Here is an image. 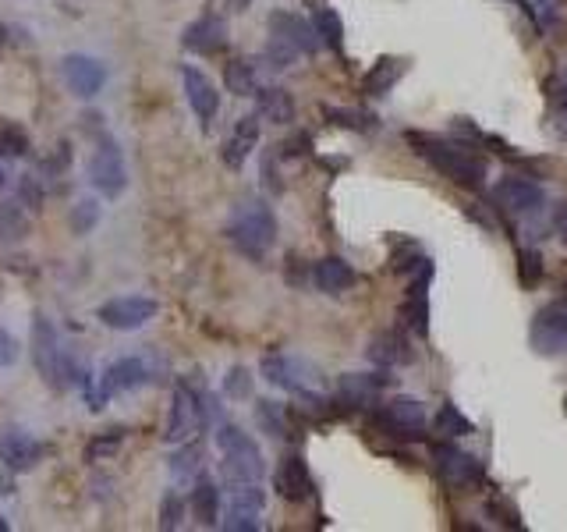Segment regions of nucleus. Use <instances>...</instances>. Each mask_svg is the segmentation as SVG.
<instances>
[{
  "label": "nucleus",
  "mask_w": 567,
  "mask_h": 532,
  "mask_svg": "<svg viewBox=\"0 0 567 532\" xmlns=\"http://www.w3.org/2000/svg\"><path fill=\"white\" fill-rule=\"evenodd\" d=\"M408 142L415 146L422 160H426L433 171H440L443 178H451L461 188H482L486 181V160L475 153L465 142L451 139H436V135H408Z\"/></svg>",
  "instance_id": "nucleus-1"
},
{
  "label": "nucleus",
  "mask_w": 567,
  "mask_h": 532,
  "mask_svg": "<svg viewBox=\"0 0 567 532\" xmlns=\"http://www.w3.org/2000/svg\"><path fill=\"white\" fill-rule=\"evenodd\" d=\"M227 238H231L241 256L263 259L273 249V242H277V217H273V210L263 199H241L231 210V220H227Z\"/></svg>",
  "instance_id": "nucleus-2"
},
{
  "label": "nucleus",
  "mask_w": 567,
  "mask_h": 532,
  "mask_svg": "<svg viewBox=\"0 0 567 532\" xmlns=\"http://www.w3.org/2000/svg\"><path fill=\"white\" fill-rule=\"evenodd\" d=\"M217 444L224 451V462H220V472H224L227 483H259L263 479V451L259 444L238 426H220L217 430Z\"/></svg>",
  "instance_id": "nucleus-3"
},
{
  "label": "nucleus",
  "mask_w": 567,
  "mask_h": 532,
  "mask_svg": "<svg viewBox=\"0 0 567 532\" xmlns=\"http://www.w3.org/2000/svg\"><path fill=\"white\" fill-rule=\"evenodd\" d=\"M426 405L419 398H390L376 412V426L394 440H422L426 437Z\"/></svg>",
  "instance_id": "nucleus-4"
},
{
  "label": "nucleus",
  "mask_w": 567,
  "mask_h": 532,
  "mask_svg": "<svg viewBox=\"0 0 567 532\" xmlns=\"http://www.w3.org/2000/svg\"><path fill=\"white\" fill-rule=\"evenodd\" d=\"M89 181L100 196L117 199L125 192L128 178H125V157H121V146H117L110 135H100L93 157H89Z\"/></svg>",
  "instance_id": "nucleus-5"
},
{
  "label": "nucleus",
  "mask_w": 567,
  "mask_h": 532,
  "mask_svg": "<svg viewBox=\"0 0 567 532\" xmlns=\"http://www.w3.org/2000/svg\"><path fill=\"white\" fill-rule=\"evenodd\" d=\"M263 376L270 380L273 387H280V391H291V394H302V391H319V384H323V376H319V369L312 366V362L298 359V355H266L263 359Z\"/></svg>",
  "instance_id": "nucleus-6"
},
{
  "label": "nucleus",
  "mask_w": 567,
  "mask_h": 532,
  "mask_svg": "<svg viewBox=\"0 0 567 532\" xmlns=\"http://www.w3.org/2000/svg\"><path fill=\"white\" fill-rule=\"evenodd\" d=\"M529 341L539 355H560L567 352V298L546 302L536 316H532Z\"/></svg>",
  "instance_id": "nucleus-7"
},
{
  "label": "nucleus",
  "mask_w": 567,
  "mask_h": 532,
  "mask_svg": "<svg viewBox=\"0 0 567 532\" xmlns=\"http://www.w3.org/2000/svg\"><path fill=\"white\" fill-rule=\"evenodd\" d=\"M202 401H199V387H192V380H181L174 387V401H171V415H167V433L164 437L171 444H185L192 433L202 430Z\"/></svg>",
  "instance_id": "nucleus-8"
},
{
  "label": "nucleus",
  "mask_w": 567,
  "mask_h": 532,
  "mask_svg": "<svg viewBox=\"0 0 567 532\" xmlns=\"http://www.w3.org/2000/svg\"><path fill=\"white\" fill-rule=\"evenodd\" d=\"M160 313L156 306V298L146 295H121V298H110L100 306V320L107 323L110 330H139L142 323H149L153 316Z\"/></svg>",
  "instance_id": "nucleus-9"
},
{
  "label": "nucleus",
  "mask_w": 567,
  "mask_h": 532,
  "mask_svg": "<svg viewBox=\"0 0 567 532\" xmlns=\"http://www.w3.org/2000/svg\"><path fill=\"white\" fill-rule=\"evenodd\" d=\"M493 199H497V203L504 206V213H511V217H536L546 206L543 185L529 178H504L493 188Z\"/></svg>",
  "instance_id": "nucleus-10"
},
{
  "label": "nucleus",
  "mask_w": 567,
  "mask_h": 532,
  "mask_svg": "<svg viewBox=\"0 0 567 532\" xmlns=\"http://www.w3.org/2000/svg\"><path fill=\"white\" fill-rule=\"evenodd\" d=\"M32 362H36L39 376L47 380L50 387H61V345H57V330L54 323L47 320V316H36V323H32Z\"/></svg>",
  "instance_id": "nucleus-11"
},
{
  "label": "nucleus",
  "mask_w": 567,
  "mask_h": 532,
  "mask_svg": "<svg viewBox=\"0 0 567 532\" xmlns=\"http://www.w3.org/2000/svg\"><path fill=\"white\" fill-rule=\"evenodd\" d=\"M61 75L68 82V89L78 96V100H93L103 86H107V68H103L96 57L86 54H68L61 61Z\"/></svg>",
  "instance_id": "nucleus-12"
},
{
  "label": "nucleus",
  "mask_w": 567,
  "mask_h": 532,
  "mask_svg": "<svg viewBox=\"0 0 567 532\" xmlns=\"http://www.w3.org/2000/svg\"><path fill=\"white\" fill-rule=\"evenodd\" d=\"M43 444H39L32 433L18 430V426H4L0 430V462L8 465L11 472H29L43 462Z\"/></svg>",
  "instance_id": "nucleus-13"
},
{
  "label": "nucleus",
  "mask_w": 567,
  "mask_h": 532,
  "mask_svg": "<svg viewBox=\"0 0 567 532\" xmlns=\"http://www.w3.org/2000/svg\"><path fill=\"white\" fill-rule=\"evenodd\" d=\"M433 458H436V469H440L443 483L458 486V490L482 483V465H479V458H472V454L461 451V447H454V444H436V447H433Z\"/></svg>",
  "instance_id": "nucleus-14"
},
{
  "label": "nucleus",
  "mask_w": 567,
  "mask_h": 532,
  "mask_svg": "<svg viewBox=\"0 0 567 532\" xmlns=\"http://www.w3.org/2000/svg\"><path fill=\"white\" fill-rule=\"evenodd\" d=\"M270 40L288 43L298 54H316L319 50L316 25H309L302 15H291V11H273L270 15Z\"/></svg>",
  "instance_id": "nucleus-15"
},
{
  "label": "nucleus",
  "mask_w": 567,
  "mask_h": 532,
  "mask_svg": "<svg viewBox=\"0 0 567 532\" xmlns=\"http://www.w3.org/2000/svg\"><path fill=\"white\" fill-rule=\"evenodd\" d=\"M429 284H433V263H422L415 270V281L408 288V298H404V320L419 337H429Z\"/></svg>",
  "instance_id": "nucleus-16"
},
{
  "label": "nucleus",
  "mask_w": 567,
  "mask_h": 532,
  "mask_svg": "<svg viewBox=\"0 0 567 532\" xmlns=\"http://www.w3.org/2000/svg\"><path fill=\"white\" fill-rule=\"evenodd\" d=\"M181 79H185V96H188V103H192L195 118H199L202 125H210V121L217 118V110H220L217 86H213L199 68H192V64L181 68Z\"/></svg>",
  "instance_id": "nucleus-17"
},
{
  "label": "nucleus",
  "mask_w": 567,
  "mask_h": 532,
  "mask_svg": "<svg viewBox=\"0 0 567 532\" xmlns=\"http://www.w3.org/2000/svg\"><path fill=\"white\" fill-rule=\"evenodd\" d=\"M181 43H185V50H192V54H220V50L227 47V22L220 15H202L199 22H192L185 29V36H181Z\"/></svg>",
  "instance_id": "nucleus-18"
},
{
  "label": "nucleus",
  "mask_w": 567,
  "mask_h": 532,
  "mask_svg": "<svg viewBox=\"0 0 567 532\" xmlns=\"http://www.w3.org/2000/svg\"><path fill=\"white\" fill-rule=\"evenodd\" d=\"M387 384H390V376H383V373H344L341 384H337V394H341L344 405L369 408L380 401V394Z\"/></svg>",
  "instance_id": "nucleus-19"
},
{
  "label": "nucleus",
  "mask_w": 567,
  "mask_h": 532,
  "mask_svg": "<svg viewBox=\"0 0 567 532\" xmlns=\"http://www.w3.org/2000/svg\"><path fill=\"white\" fill-rule=\"evenodd\" d=\"M273 486H277V493L284 497V501L298 504V501H305V497H312V476H309V465L302 462V454H288V458L277 465Z\"/></svg>",
  "instance_id": "nucleus-20"
},
{
  "label": "nucleus",
  "mask_w": 567,
  "mask_h": 532,
  "mask_svg": "<svg viewBox=\"0 0 567 532\" xmlns=\"http://www.w3.org/2000/svg\"><path fill=\"white\" fill-rule=\"evenodd\" d=\"M96 380H100V394L110 401L114 394H125V391H132V387L146 384L149 376H146L142 359H117V362H110Z\"/></svg>",
  "instance_id": "nucleus-21"
},
{
  "label": "nucleus",
  "mask_w": 567,
  "mask_h": 532,
  "mask_svg": "<svg viewBox=\"0 0 567 532\" xmlns=\"http://www.w3.org/2000/svg\"><path fill=\"white\" fill-rule=\"evenodd\" d=\"M369 359L383 369H394V366H408L415 359L412 352V341L401 334V330H383V334L373 337V345H369Z\"/></svg>",
  "instance_id": "nucleus-22"
},
{
  "label": "nucleus",
  "mask_w": 567,
  "mask_h": 532,
  "mask_svg": "<svg viewBox=\"0 0 567 532\" xmlns=\"http://www.w3.org/2000/svg\"><path fill=\"white\" fill-rule=\"evenodd\" d=\"M259 142V118L256 114H245V118H238V125H234L231 139H227L224 146V164L227 167H245V160H249V153L256 149Z\"/></svg>",
  "instance_id": "nucleus-23"
},
{
  "label": "nucleus",
  "mask_w": 567,
  "mask_h": 532,
  "mask_svg": "<svg viewBox=\"0 0 567 532\" xmlns=\"http://www.w3.org/2000/svg\"><path fill=\"white\" fill-rule=\"evenodd\" d=\"M312 281H316L319 291H327V295H341V291L355 288L358 277H355V270H351V263H344L341 256H327L316 263Z\"/></svg>",
  "instance_id": "nucleus-24"
},
{
  "label": "nucleus",
  "mask_w": 567,
  "mask_h": 532,
  "mask_svg": "<svg viewBox=\"0 0 567 532\" xmlns=\"http://www.w3.org/2000/svg\"><path fill=\"white\" fill-rule=\"evenodd\" d=\"M404 71H408V61H404V57H380V61L366 71V79H362V93L366 96H387L390 89L404 79Z\"/></svg>",
  "instance_id": "nucleus-25"
},
{
  "label": "nucleus",
  "mask_w": 567,
  "mask_h": 532,
  "mask_svg": "<svg viewBox=\"0 0 567 532\" xmlns=\"http://www.w3.org/2000/svg\"><path fill=\"white\" fill-rule=\"evenodd\" d=\"M192 515L199 525H217L220 518V490L210 476H195V490H192Z\"/></svg>",
  "instance_id": "nucleus-26"
},
{
  "label": "nucleus",
  "mask_w": 567,
  "mask_h": 532,
  "mask_svg": "<svg viewBox=\"0 0 567 532\" xmlns=\"http://www.w3.org/2000/svg\"><path fill=\"white\" fill-rule=\"evenodd\" d=\"M259 96V118L273 121V125H291L295 121V100H291L288 89L270 86V89H256Z\"/></svg>",
  "instance_id": "nucleus-27"
},
{
  "label": "nucleus",
  "mask_w": 567,
  "mask_h": 532,
  "mask_svg": "<svg viewBox=\"0 0 567 532\" xmlns=\"http://www.w3.org/2000/svg\"><path fill=\"white\" fill-rule=\"evenodd\" d=\"M312 25H316V36L323 47H330L334 54H341L344 50V22L341 15H337L334 8H319L316 18H312Z\"/></svg>",
  "instance_id": "nucleus-28"
},
{
  "label": "nucleus",
  "mask_w": 567,
  "mask_h": 532,
  "mask_svg": "<svg viewBox=\"0 0 567 532\" xmlns=\"http://www.w3.org/2000/svg\"><path fill=\"white\" fill-rule=\"evenodd\" d=\"M266 508V493L259 483H234L231 486V504L227 511H241V515H259Z\"/></svg>",
  "instance_id": "nucleus-29"
},
{
  "label": "nucleus",
  "mask_w": 567,
  "mask_h": 532,
  "mask_svg": "<svg viewBox=\"0 0 567 532\" xmlns=\"http://www.w3.org/2000/svg\"><path fill=\"white\" fill-rule=\"evenodd\" d=\"M224 82L234 96H252L259 89V79H256V64L252 61H231L224 68Z\"/></svg>",
  "instance_id": "nucleus-30"
},
{
  "label": "nucleus",
  "mask_w": 567,
  "mask_h": 532,
  "mask_svg": "<svg viewBox=\"0 0 567 532\" xmlns=\"http://www.w3.org/2000/svg\"><path fill=\"white\" fill-rule=\"evenodd\" d=\"M202 444L199 440H192V444H188L185 440V447H178V451L171 454V472L178 479H188V476H199V469H202Z\"/></svg>",
  "instance_id": "nucleus-31"
},
{
  "label": "nucleus",
  "mask_w": 567,
  "mask_h": 532,
  "mask_svg": "<svg viewBox=\"0 0 567 532\" xmlns=\"http://www.w3.org/2000/svg\"><path fill=\"white\" fill-rule=\"evenodd\" d=\"M436 433H443V437H468L472 433V423H468V415L461 412L458 405H447L436 412Z\"/></svg>",
  "instance_id": "nucleus-32"
},
{
  "label": "nucleus",
  "mask_w": 567,
  "mask_h": 532,
  "mask_svg": "<svg viewBox=\"0 0 567 532\" xmlns=\"http://www.w3.org/2000/svg\"><path fill=\"white\" fill-rule=\"evenodd\" d=\"M323 114H327V121H334V125H341V128H351V132H373L376 128V118L366 114V110L323 107Z\"/></svg>",
  "instance_id": "nucleus-33"
},
{
  "label": "nucleus",
  "mask_w": 567,
  "mask_h": 532,
  "mask_svg": "<svg viewBox=\"0 0 567 532\" xmlns=\"http://www.w3.org/2000/svg\"><path fill=\"white\" fill-rule=\"evenodd\" d=\"M29 153V135H25V128L11 125V121H0V157L8 160H18Z\"/></svg>",
  "instance_id": "nucleus-34"
},
{
  "label": "nucleus",
  "mask_w": 567,
  "mask_h": 532,
  "mask_svg": "<svg viewBox=\"0 0 567 532\" xmlns=\"http://www.w3.org/2000/svg\"><path fill=\"white\" fill-rule=\"evenodd\" d=\"M121 444H125V433L121 430H107L100 433V437H93V444L86 447V462H107V458H114L117 451H121Z\"/></svg>",
  "instance_id": "nucleus-35"
},
{
  "label": "nucleus",
  "mask_w": 567,
  "mask_h": 532,
  "mask_svg": "<svg viewBox=\"0 0 567 532\" xmlns=\"http://www.w3.org/2000/svg\"><path fill=\"white\" fill-rule=\"evenodd\" d=\"M256 419L270 437H288V423H284V408L277 401H259Z\"/></svg>",
  "instance_id": "nucleus-36"
},
{
  "label": "nucleus",
  "mask_w": 567,
  "mask_h": 532,
  "mask_svg": "<svg viewBox=\"0 0 567 532\" xmlns=\"http://www.w3.org/2000/svg\"><path fill=\"white\" fill-rule=\"evenodd\" d=\"M96 224H100V203L82 199V203L71 206V231H75V235H89Z\"/></svg>",
  "instance_id": "nucleus-37"
},
{
  "label": "nucleus",
  "mask_w": 567,
  "mask_h": 532,
  "mask_svg": "<svg viewBox=\"0 0 567 532\" xmlns=\"http://www.w3.org/2000/svg\"><path fill=\"white\" fill-rule=\"evenodd\" d=\"M25 231H29V220L22 217V210L18 206H0V238L18 242V238H25Z\"/></svg>",
  "instance_id": "nucleus-38"
},
{
  "label": "nucleus",
  "mask_w": 567,
  "mask_h": 532,
  "mask_svg": "<svg viewBox=\"0 0 567 532\" xmlns=\"http://www.w3.org/2000/svg\"><path fill=\"white\" fill-rule=\"evenodd\" d=\"M224 394L227 398H249L252 394V373L245 366H234L231 373L224 376Z\"/></svg>",
  "instance_id": "nucleus-39"
},
{
  "label": "nucleus",
  "mask_w": 567,
  "mask_h": 532,
  "mask_svg": "<svg viewBox=\"0 0 567 532\" xmlns=\"http://www.w3.org/2000/svg\"><path fill=\"white\" fill-rule=\"evenodd\" d=\"M181 522H185V501L171 490L160 504V529H178Z\"/></svg>",
  "instance_id": "nucleus-40"
},
{
  "label": "nucleus",
  "mask_w": 567,
  "mask_h": 532,
  "mask_svg": "<svg viewBox=\"0 0 567 532\" xmlns=\"http://www.w3.org/2000/svg\"><path fill=\"white\" fill-rule=\"evenodd\" d=\"M422 263H426V259L419 256V245H415V242H404L401 249L394 252V270H397V274H415Z\"/></svg>",
  "instance_id": "nucleus-41"
},
{
  "label": "nucleus",
  "mask_w": 567,
  "mask_h": 532,
  "mask_svg": "<svg viewBox=\"0 0 567 532\" xmlns=\"http://www.w3.org/2000/svg\"><path fill=\"white\" fill-rule=\"evenodd\" d=\"M518 263H521V284H539V277H543V256L536 249H521Z\"/></svg>",
  "instance_id": "nucleus-42"
},
{
  "label": "nucleus",
  "mask_w": 567,
  "mask_h": 532,
  "mask_svg": "<svg viewBox=\"0 0 567 532\" xmlns=\"http://www.w3.org/2000/svg\"><path fill=\"white\" fill-rule=\"evenodd\" d=\"M224 529L227 532H256L259 529V515H241V511H227Z\"/></svg>",
  "instance_id": "nucleus-43"
},
{
  "label": "nucleus",
  "mask_w": 567,
  "mask_h": 532,
  "mask_svg": "<svg viewBox=\"0 0 567 532\" xmlns=\"http://www.w3.org/2000/svg\"><path fill=\"white\" fill-rule=\"evenodd\" d=\"M18 196H22V203H29L32 210H39V203H43V188H39V181L32 178V174H25V178L18 181Z\"/></svg>",
  "instance_id": "nucleus-44"
},
{
  "label": "nucleus",
  "mask_w": 567,
  "mask_h": 532,
  "mask_svg": "<svg viewBox=\"0 0 567 532\" xmlns=\"http://www.w3.org/2000/svg\"><path fill=\"white\" fill-rule=\"evenodd\" d=\"M15 362H18V341L8 334V330H0V369L15 366Z\"/></svg>",
  "instance_id": "nucleus-45"
},
{
  "label": "nucleus",
  "mask_w": 567,
  "mask_h": 532,
  "mask_svg": "<svg viewBox=\"0 0 567 532\" xmlns=\"http://www.w3.org/2000/svg\"><path fill=\"white\" fill-rule=\"evenodd\" d=\"M553 128H557L560 139H567V100H557V110H553Z\"/></svg>",
  "instance_id": "nucleus-46"
},
{
  "label": "nucleus",
  "mask_w": 567,
  "mask_h": 532,
  "mask_svg": "<svg viewBox=\"0 0 567 532\" xmlns=\"http://www.w3.org/2000/svg\"><path fill=\"white\" fill-rule=\"evenodd\" d=\"M490 515H500V501H490ZM504 515H507L504 522L511 525V529H518V525H521L518 522V511H514L511 504H504Z\"/></svg>",
  "instance_id": "nucleus-47"
},
{
  "label": "nucleus",
  "mask_w": 567,
  "mask_h": 532,
  "mask_svg": "<svg viewBox=\"0 0 567 532\" xmlns=\"http://www.w3.org/2000/svg\"><path fill=\"white\" fill-rule=\"evenodd\" d=\"M553 227H557V235L567 242V199L557 206V213H553Z\"/></svg>",
  "instance_id": "nucleus-48"
},
{
  "label": "nucleus",
  "mask_w": 567,
  "mask_h": 532,
  "mask_svg": "<svg viewBox=\"0 0 567 532\" xmlns=\"http://www.w3.org/2000/svg\"><path fill=\"white\" fill-rule=\"evenodd\" d=\"M536 4H539V8H543V15L550 18V22L560 15V0H536Z\"/></svg>",
  "instance_id": "nucleus-49"
},
{
  "label": "nucleus",
  "mask_w": 567,
  "mask_h": 532,
  "mask_svg": "<svg viewBox=\"0 0 567 532\" xmlns=\"http://www.w3.org/2000/svg\"><path fill=\"white\" fill-rule=\"evenodd\" d=\"M8 465L0 462V493H15V483H11V476H8Z\"/></svg>",
  "instance_id": "nucleus-50"
},
{
  "label": "nucleus",
  "mask_w": 567,
  "mask_h": 532,
  "mask_svg": "<svg viewBox=\"0 0 567 532\" xmlns=\"http://www.w3.org/2000/svg\"><path fill=\"white\" fill-rule=\"evenodd\" d=\"M514 4H518V11H521V15L536 18V8H529V0H514Z\"/></svg>",
  "instance_id": "nucleus-51"
},
{
  "label": "nucleus",
  "mask_w": 567,
  "mask_h": 532,
  "mask_svg": "<svg viewBox=\"0 0 567 532\" xmlns=\"http://www.w3.org/2000/svg\"><path fill=\"white\" fill-rule=\"evenodd\" d=\"M249 4H252V0H227V8H231V11H245Z\"/></svg>",
  "instance_id": "nucleus-52"
},
{
  "label": "nucleus",
  "mask_w": 567,
  "mask_h": 532,
  "mask_svg": "<svg viewBox=\"0 0 567 532\" xmlns=\"http://www.w3.org/2000/svg\"><path fill=\"white\" fill-rule=\"evenodd\" d=\"M8 529H11V525H8V518L0 515V532H8Z\"/></svg>",
  "instance_id": "nucleus-53"
},
{
  "label": "nucleus",
  "mask_w": 567,
  "mask_h": 532,
  "mask_svg": "<svg viewBox=\"0 0 567 532\" xmlns=\"http://www.w3.org/2000/svg\"><path fill=\"white\" fill-rule=\"evenodd\" d=\"M4 178H8V174H4V167H0V188H4Z\"/></svg>",
  "instance_id": "nucleus-54"
}]
</instances>
